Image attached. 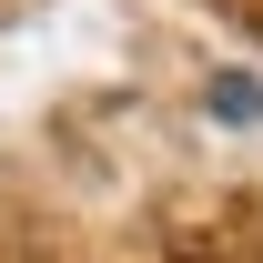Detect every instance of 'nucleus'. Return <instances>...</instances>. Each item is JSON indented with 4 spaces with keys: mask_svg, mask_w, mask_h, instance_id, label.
I'll list each match as a JSON object with an SVG mask.
<instances>
[{
    "mask_svg": "<svg viewBox=\"0 0 263 263\" xmlns=\"http://www.w3.org/2000/svg\"><path fill=\"white\" fill-rule=\"evenodd\" d=\"M213 122H263V81L253 71H213Z\"/></svg>",
    "mask_w": 263,
    "mask_h": 263,
    "instance_id": "nucleus-1",
    "label": "nucleus"
}]
</instances>
